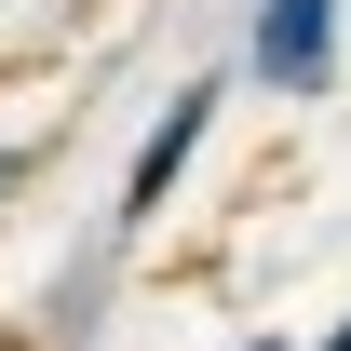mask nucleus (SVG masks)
Segmentation results:
<instances>
[{"label": "nucleus", "mask_w": 351, "mask_h": 351, "mask_svg": "<svg viewBox=\"0 0 351 351\" xmlns=\"http://www.w3.org/2000/svg\"><path fill=\"white\" fill-rule=\"evenodd\" d=\"M338 0H243V82L311 108V95H338Z\"/></svg>", "instance_id": "f257e3e1"}, {"label": "nucleus", "mask_w": 351, "mask_h": 351, "mask_svg": "<svg viewBox=\"0 0 351 351\" xmlns=\"http://www.w3.org/2000/svg\"><path fill=\"white\" fill-rule=\"evenodd\" d=\"M217 95H230V82H176L162 108H149V135H135V162H122V203H108V230H122V243L176 203V176L203 162V135H217Z\"/></svg>", "instance_id": "f03ea898"}, {"label": "nucleus", "mask_w": 351, "mask_h": 351, "mask_svg": "<svg viewBox=\"0 0 351 351\" xmlns=\"http://www.w3.org/2000/svg\"><path fill=\"white\" fill-rule=\"evenodd\" d=\"M95 298H108V243H95L82 270H54V298H41V311H54V351H82V338H95Z\"/></svg>", "instance_id": "7ed1b4c3"}, {"label": "nucleus", "mask_w": 351, "mask_h": 351, "mask_svg": "<svg viewBox=\"0 0 351 351\" xmlns=\"http://www.w3.org/2000/svg\"><path fill=\"white\" fill-rule=\"evenodd\" d=\"M27 162H41V149H27V135H0V189H27Z\"/></svg>", "instance_id": "20e7f679"}, {"label": "nucleus", "mask_w": 351, "mask_h": 351, "mask_svg": "<svg viewBox=\"0 0 351 351\" xmlns=\"http://www.w3.org/2000/svg\"><path fill=\"white\" fill-rule=\"evenodd\" d=\"M298 351H351V324H324V338H298Z\"/></svg>", "instance_id": "39448f33"}, {"label": "nucleus", "mask_w": 351, "mask_h": 351, "mask_svg": "<svg viewBox=\"0 0 351 351\" xmlns=\"http://www.w3.org/2000/svg\"><path fill=\"white\" fill-rule=\"evenodd\" d=\"M243 351H298V338H243Z\"/></svg>", "instance_id": "423d86ee"}]
</instances>
